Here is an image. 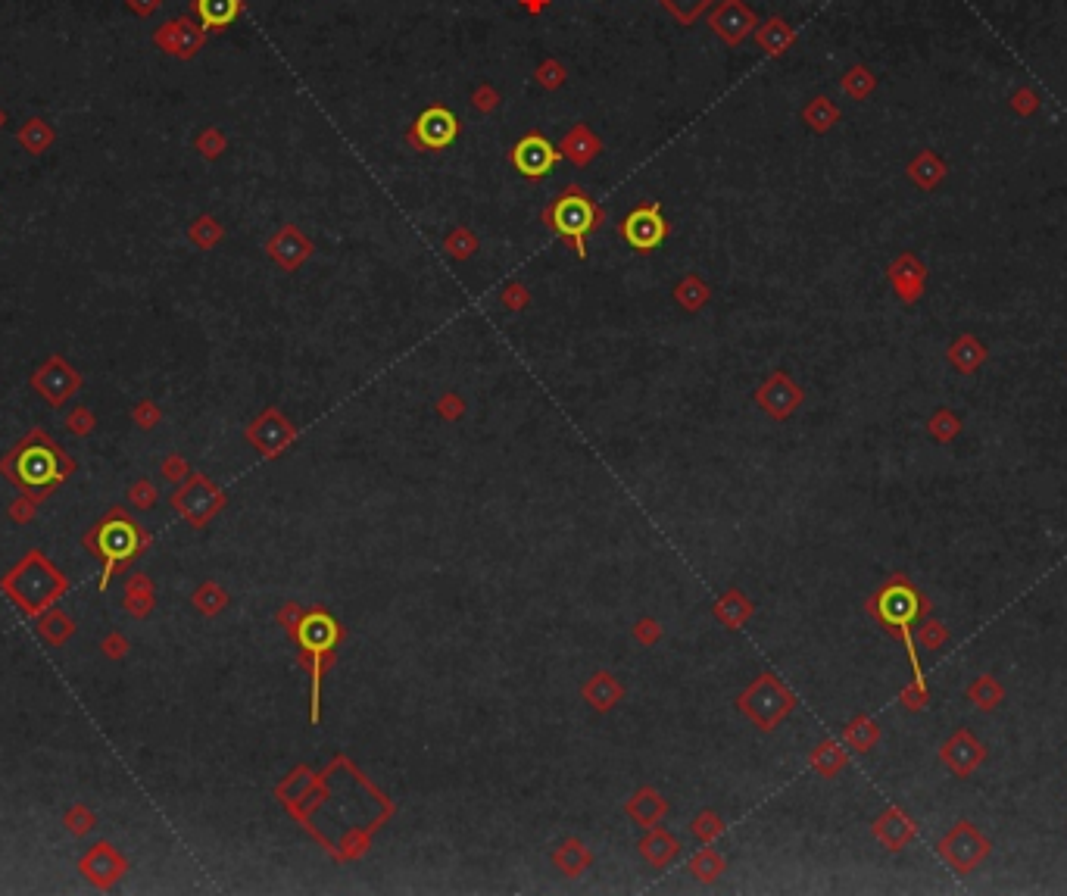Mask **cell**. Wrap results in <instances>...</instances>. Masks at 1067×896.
<instances>
[{
  "label": "cell",
  "instance_id": "1",
  "mask_svg": "<svg viewBox=\"0 0 1067 896\" xmlns=\"http://www.w3.org/2000/svg\"><path fill=\"white\" fill-rule=\"evenodd\" d=\"M78 472L72 453L63 450L57 438H50L44 428L25 431L22 438L0 456V475H4L19 494H29L44 503L57 494L63 484Z\"/></svg>",
  "mask_w": 1067,
  "mask_h": 896
},
{
  "label": "cell",
  "instance_id": "2",
  "mask_svg": "<svg viewBox=\"0 0 1067 896\" xmlns=\"http://www.w3.org/2000/svg\"><path fill=\"white\" fill-rule=\"evenodd\" d=\"M150 531L132 516L128 506H110L103 516L85 531L82 547L91 559L100 562V591H110L116 575L128 572L150 547Z\"/></svg>",
  "mask_w": 1067,
  "mask_h": 896
},
{
  "label": "cell",
  "instance_id": "3",
  "mask_svg": "<svg viewBox=\"0 0 1067 896\" xmlns=\"http://www.w3.org/2000/svg\"><path fill=\"white\" fill-rule=\"evenodd\" d=\"M69 578L44 550H25L19 562L0 575V591L22 612L25 619H38L41 612L57 606L69 594Z\"/></svg>",
  "mask_w": 1067,
  "mask_h": 896
},
{
  "label": "cell",
  "instance_id": "4",
  "mask_svg": "<svg viewBox=\"0 0 1067 896\" xmlns=\"http://www.w3.org/2000/svg\"><path fill=\"white\" fill-rule=\"evenodd\" d=\"M930 609H933L930 600H927L905 575H893V578L871 597V603H868V612L883 625V631H890L893 637L902 640L905 656H908V662H912L915 687H921L924 694H930V687H927V678H924V669H921V659H918V650H915L912 631H915V625H918L924 616H930Z\"/></svg>",
  "mask_w": 1067,
  "mask_h": 896
},
{
  "label": "cell",
  "instance_id": "5",
  "mask_svg": "<svg viewBox=\"0 0 1067 896\" xmlns=\"http://www.w3.org/2000/svg\"><path fill=\"white\" fill-rule=\"evenodd\" d=\"M225 500H228L225 491L216 488V484L206 478L203 472H191V475L172 491L169 506H172L191 528H203V525H210V519L216 516V512L225 509Z\"/></svg>",
  "mask_w": 1067,
  "mask_h": 896
},
{
  "label": "cell",
  "instance_id": "6",
  "mask_svg": "<svg viewBox=\"0 0 1067 896\" xmlns=\"http://www.w3.org/2000/svg\"><path fill=\"white\" fill-rule=\"evenodd\" d=\"M936 853L952 868L955 875H971L993 853V843L977 825L971 822H955L946 837L936 843Z\"/></svg>",
  "mask_w": 1067,
  "mask_h": 896
},
{
  "label": "cell",
  "instance_id": "7",
  "mask_svg": "<svg viewBox=\"0 0 1067 896\" xmlns=\"http://www.w3.org/2000/svg\"><path fill=\"white\" fill-rule=\"evenodd\" d=\"M546 222H550L553 232L575 241L578 256H587L584 235L593 232L596 222H600V210L593 207V200L587 194H581L578 188H568L562 197L553 200V207L546 210Z\"/></svg>",
  "mask_w": 1067,
  "mask_h": 896
},
{
  "label": "cell",
  "instance_id": "8",
  "mask_svg": "<svg viewBox=\"0 0 1067 896\" xmlns=\"http://www.w3.org/2000/svg\"><path fill=\"white\" fill-rule=\"evenodd\" d=\"M29 384L50 409H63L78 391L85 388V375L78 372L63 353H50L47 360L32 372Z\"/></svg>",
  "mask_w": 1067,
  "mask_h": 896
},
{
  "label": "cell",
  "instance_id": "9",
  "mask_svg": "<svg viewBox=\"0 0 1067 896\" xmlns=\"http://www.w3.org/2000/svg\"><path fill=\"white\" fill-rule=\"evenodd\" d=\"M297 644L303 653L312 659V719H319V681H322V656L334 650L337 640V622L325 612H309L294 628Z\"/></svg>",
  "mask_w": 1067,
  "mask_h": 896
},
{
  "label": "cell",
  "instance_id": "10",
  "mask_svg": "<svg viewBox=\"0 0 1067 896\" xmlns=\"http://www.w3.org/2000/svg\"><path fill=\"white\" fill-rule=\"evenodd\" d=\"M75 868L91 887L107 893L128 875V859H125V853L116 847L113 840H97L82 856H78Z\"/></svg>",
  "mask_w": 1067,
  "mask_h": 896
},
{
  "label": "cell",
  "instance_id": "11",
  "mask_svg": "<svg viewBox=\"0 0 1067 896\" xmlns=\"http://www.w3.org/2000/svg\"><path fill=\"white\" fill-rule=\"evenodd\" d=\"M206 44V29L191 16H175L153 29V47L175 60H194Z\"/></svg>",
  "mask_w": 1067,
  "mask_h": 896
},
{
  "label": "cell",
  "instance_id": "12",
  "mask_svg": "<svg viewBox=\"0 0 1067 896\" xmlns=\"http://www.w3.org/2000/svg\"><path fill=\"white\" fill-rule=\"evenodd\" d=\"M743 706L762 728H774L793 709V694L774 675H762L749 687V694L743 697Z\"/></svg>",
  "mask_w": 1067,
  "mask_h": 896
},
{
  "label": "cell",
  "instance_id": "13",
  "mask_svg": "<svg viewBox=\"0 0 1067 896\" xmlns=\"http://www.w3.org/2000/svg\"><path fill=\"white\" fill-rule=\"evenodd\" d=\"M940 762L955 778H971L986 762V747L980 744V737L971 728H958L940 747Z\"/></svg>",
  "mask_w": 1067,
  "mask_h": 896
},
{
  "label": "cell",
  "instance_id": "14",
  "mask_svg": "<svg viewBox=\"0 0 1067 896\" xmlns=\"http://www.w3.org/2000/svg\"><path fill=\"white\" fill-rule=\"evenodd\" d=\"M247 441L263 456H278L294 441V425L284 419L278 409H266L263 416L247 425Z\"/></svg>",
  "mask_w": 1067,
  "mask_h": 896
},
{
  "label": "cell",
  "instance_id": "15",
  "mask_svg": "<svg viewBox=\"0 0 1067 896\" xmlns=\"http://www.w3.org/2000/svg\"><path fill=\"white\" fill-rule=\"evenodd\" d=\"M621 232H624V241H628L634 250L649 253V250H656L665 241L668 228H665L662 210L656 207V203H649V207H640V210H634L628 219H624Z\"/></svg>",
  "mask_w": 1067,
  "mask_h": 896
},
{
  "label": "cell",
  "instance_id": "16",
  "mask_svg": "<svg viewBox=\"0 0 1067 896\" xmlns=\"http://www.w3.org/2000/svg\"><path fill=\"white\" fill-rule=\"evenodd\" d=\"M456 135H459L456 116L450 110H444V107H431V110H425L419 116V122H415L409 141L415 147H422V150H440V147L453 144Z\"/></svg>",
  "mask_w": 1067,
  "mask_h": 896
},
{
  "label": "cell",
  "instance_id": "17",
  "mask_svg": "<svg viewBox=\"0 0 1067 896\" xmlns=\"http://www.w3.org/2000/svg\"><path fill=\"white\" fill-rule=\"evenodd\" d=\"M556 160H559V150L543 135H528V138L518 141L515 150H512L515 169L522 175H528V178H543L546 172L556 166Z\"/></svg>",
  "mask_w": 1067,
  "mask_h": 896
},
{
  "label": "cell",
  "instance_id": "18",
  "mask_svg": "<svg viewBox=\"0 0 1067 896\" xmlns=\"http://www.w3.org/2000/svg\"><path fill=\"white\" fill-rule=\"evenodd\" d=\"M890 285L899 294L905 306H912L924 297L927 288V266L918 260L915 253H902L899 260L890 263Z\"/></svg>",
  "mask_w": 1067,
  "mask_h": 896
},
{
  "label": "cell",
  "instance_id": "19",
  "mask_svg": "<svg viewBox=\"0 0 1067 896\" xmlns=\"http://www.w3.org/2000/svg\"><path fill=\"white\" fill-rule=\"evenodd\" d=\"M915 834H918L915 818L908 815L902 806H890V809L883 812V815L877 818V822H874V837H877V840H880L883 847H887L890 853L905 850L908 843L915 840Z\"/></svg>",
  "mask_w": 1067,
  "mask_h": 896
},
{
  "label": "cell",
  "instance_id": "20",
  "mask_svg": "<svg viewBox=\"0 0 1067 896\" xmlns=\"http://www.w3.org/2000/svg\"><path fill=\"white\" fill-rule=\"evenodd\" d=\"M759 403L768 409L774 419H787L793 409L802 403V391L796 388V384H793L787 375L777 372V375L765 384V388L759 391Z\"/></svg>",
  "mask_w": 1067,
  "mask_h": 896
},
{
  "label": "cell",
  "instance_id": "21",
  "mask_svg": "<svg viewBox=\"0 0 1067 896\" xmlns=\"http://www.w3.org/2000/svg\"><path fill=\"white\" fill-rule=\"evenodd\" d=\"M122 609H125L132 619H138V622H144V619L153 616V609H156V584H153L150 575H141V572L128 575L125 594H122Z\"/></svg>",
  "mask_w": 1067,
  "mask_h": 896
},
{
  "label": "cell",
  "instance_id": "22",
  "mask_svg": "<svg viewBox=\"0 0 1067 896\" xmlns=\"http://www.w3.org/2000/svg\"><path fill=\"white\" fill-rule=\"evenodd\" d=\"M266 250H269V256H272V260L278 263V266H284V269H297L303 260H306V256H309V244L303 241V235L297 232V228L294 225H284L281 228V232L266 244Z\"/></svg>",
  "mask_w": 1067,
  "mask_h": 896
},
{
  "label": "cell",
  "instance_id": "23",
  "mask_svg": "<svg viewBox=\"0 0 1067 896\" xmlns=\"http://www.w3.org/2000/svg\"><path fill=\"white\" fill-rule=\"evenodd\" d=\"M191 13L206 32H222L241 16V0H191Z\"/></svg>",
  "mask_w": 1067,
  "mask_h": 896
},
{
  "label": "cell",
  "instance_id": "24",
  "mask_svg": "<svg viewBox=\"0 0 1067 896\" xmlns=\"http://www.w3.org/2000/svg\"><path fill=\"white\" fill-rule=\"evenodd\" d=\"M16 144L29 153V157H44V153L57 144V128L44 116H29L16 128Z\"/></svg>",
  "mask_w": 1067,
  "mask_h": 896
},
{
  "label": "cell",
  "instance_id": "25",
  "mask_svg": "<svg viewBox=\"0 0 1067 896\" xmlns=\"http://www.w3.org/2000/svg\"><path fill=\"white\" fill-rule=\"evenodd\" d=\"M75 631H78L75 619L69 616V612L57 609V606H50L47 612H41V616L35 619V634L44 640L47 647H66L69 640L75 637Z\"/></svg>",
  "mask_w": 1067,
  "mask_h": 896
},
{
  "label": "cell",
  "instance_id": "26",
  "mask_svg": "<svg viewBox=\"0 0 1067 896\" xmlns=\"http://www.w3.org/2000/svg\"><path fill=\"white\" fill-rule=\"evenodd\" d=\"M949 175V166L940 160V153L936 150H921L918 157L908 163V178H912V185H918L921 191H936Z\"/></svg>",
  "mask_w": 1067,
  "mask_h": 896
},
{
  "label": "cell",
  "instance_id": "27",
  "mask_svg": "<svg viewBox=\"0 0 1067 896\" xmlns=\"http://www.w3.org/2000/svg\"><path fill=\"white\" fill-rule=\"evenodd\" d=\"M946 356H949V363H952L961 375H974V372L986 363L990 350H986V344H983L980 338H974V335H958V338L949 344Z\"/></svg>",
  "mask_w": 1067,
  "mask_h": 896
},
{
  "label": "cell",
  "instance_id": "28",
  "mask_svg": "<svg viewBox=\"0 0 1067 896\" xmlns=\"http://www.w3.org/2000/svg\"><path fill=\"white\" fill-rule=\"evenodd\" d=\"M965 697H968L980 712H996V709L1005 703V687H1002V681H999L996 675H977V678L968 684Z\"/></svg>",
  "mask_w": 1067,
  "mask_h": 896
},
{
  "label": "cell",
  "instance_id": "29",
  "mask_svg": "<svg viewBox=\"0 0 1067 896\" xmlns=\"http://www.w3.org/2000/svg\"><path fill=\"white\" fill-rule=\"evenodd\" d=\"M843 740H846V744H849L855 753H868V750L877 747L880 725H877L874 719H868V715H855V719H852V722L846 725V731H843Z\"/></svg>",
  "mask_w": 1067,
  "mask_h": 896
},
{
  "label": "cell",
  "instance_id": "30",
  "mask_svg": "<svg viewBox=\"0 0 1067 896\" xmlns=\"http://www.w3.org/2000/svg\"><path fill=\"white\" fill-rule=\"evenodd\" d=\"M222 238H225V228H222V222H219L216 216H210V213L197 216V219L188 225V241H191L194 247H200V250H213Z\"/></svg>",
  "mask_w": 1067,
  "mask_h": 896
},
{
  "label": "cell",
  "instance_id": "31",
  "mask_svg": "<svg viewBox=\"0 0 1067 896\" xmlns=\"http://www.w3.org/2000/svg\"><path fill=\"white\" fill-rule=\"evenodd\" d=\"M191 603H194V609L200 612V616L213 619V616H219V612L228 606V594L222 591L216 581H203L197 591L191 594Z\"/></svg>",
  "mask_w": 1067,
  "mask_h": 896
},
{
  "label": "cell",
  "instance_id": "32",
  "mask_svg": "<svg viewBox=\"0 0 1067 896\" xmlns=\"http://www.w3.org/2000/svg\"><path fill=\"white\" fill-rule=\"evenodd\" d=\"M927 434L936 444H952L961 434V419L952 413V409H936V413L927 419Z\"/></svg>",
  "mask_w": 1067,
  "mask_h": 896
},
{
  "label": "cell",
  "instance_id": "33",
  "mask_svg": "<svg viewBox=\"0 0 1067 896\" xmlns=\"http://www.w3.org/2000/svg\"><path fill=\"white\" fill-rule=\"evenodd\" d=\"M63 828H66V834H72V837H88V834L97 828V812H94L88 803H72V806L63 812Z\"/></svg>",
  "mask_w": 1067,
  "mask_h": 896
},
{
  "label": "cell",
  "instance_id": "34",
  "mask_svg": "<svg viewBox=\"0 0 1067 896\" xmlns=\"http://www.w3.org/2000/svg\"><path fill=\"white\" fill-rule=\"evenodd\" d=\"M812 765L824 778H834L840 768L846 765V750H840L837 740H824V744L812 753Z\"/></svg>",
  "mask_w": 1067,
  "mask_h": 896
},
{
  "label": "cell",
  "instance_id": "35",
  "mask_svg": "<svg viewBox=\"0 0 1067 896\" xmlns=\"http://www.w3.org/2000/svg\"><path fill=\"white\" fill-rule=\"evenodd\" d=\"M125 500L135 512H150L156 506V500H160V488H156L150 478H135L132 484H128Z\"/></svg>",
  "mask_w": 1067,
  "mask_h": 896
},
{
  "label": "cell",
  "instance_id": "36",
  "mask_svg": "<svg viewBox=\"0 0 1067 896\" xmlns=\"http://www.w3.org/2000/svg\"><path fill=\"white\" fill-rule=\"evenodd\" d=\"M66 431L72 434V438H91V434L97 431L94 409L85 406V403L72 406V413H66Z\"/></svg>",
  "mask_w": 1067,
  "mask_h": 896
},
{
  "label": "cell",
  "instance_id": "37",
  "mask_svg": "<svg viewBox=\"0 0 1067 896\" xmlns=\"http://www.w3.org/2000/svg\"><path fill=\"white\" fill-rule=\"evenodd\" d=\"M837 119H840V110L830 104L827 97H815L809 104V110H805V122H809L815 132H827V128L834 125Z\"/></svg>",
  "mask_w": 1067,
  "mask_h": 896
},
{
  "label": "cell",
  "instance_id": "38",
  "mask_svg": "<svg viewBox=\"0 0 1067 896\" xmlns=\"http://www.w3.org/2000/svg\"><path fill=\"white\" fill-rule=\"evenodd\" d=\"M225 147H228L225 135L219 132V128H213V125H206L203 132H197V138H194V150L200 153L203 160H219L222 153H225Z\"/></svg>",
  "mask_w": 1067,
  "mask_h": 896
},
{
  "label": "cell",
  "instance_id": "39",
  "mask_svg": "<svg viewBox=\"0 0 1067 896\" xmlns=\"http://www.w3.org/2000/svg\"><path fill=\"white\" fill-rule=\"evenodd\" d=\"M565 150H568V157L575 160V163H587V160L593 157V153L600 150V144H596V141H593V135H590L587 128L581 125V128H575V132L568 135Z\"/></svg>",
  "mask_w": 1067,
  "mask_h": 896
},
{
  "label": "cell",
  "instance_id": "40",
  "mask_svg": "<svg viewBox=\"0 0 1067 896\" xmlns=\"http://www.w3.org/2000/svg\"><path fill=\"white\" fill-rule=\"evenodd\" d=\"M618 694H621V690H618V684H615L609 675H596V678L587 684V697H590V703H593L596 709H609V706L618 700Z\"/></svg>",
  "mask_w": 1067,
  "mask_h": 896
},
{
  "label": "cell",
  "instance_id": "41",
  "mask_svg": "<svg viewBox=\"0 0 1067 896\" xmlns=\"http://www.w3.org/2000/svg\"><path fill=\"white\" fill-rule=\"evenodd\" d=\"M874 85H877V79L871 75V69H865V66H852V69L843 75V88H846V94H852L855 100L868 97V94L874 91Z\"/></svg>",
  "mask_w": 1067,
  "mask_h": 896
},
{
  "label": "cell",
  "instance_id": "42",
  "mask_svg": "<svg viewBox=\"0 0 1067 896\" xmlns=\"http://www.w3.org/2000/svg\"><path fill=\"white\" fill-rule=\"evenodd\" d=\"M662 812H665V803L656 797V793H640V797L631 803V815L637 818V822H643V825H653Z\"/></svg>",
  "mask_w": 1067,
  "mask_h": 896
},
{
  "label": "cell",
  "instance_id": "43",
  "mask_svg": "<svg viewBox=\"0 0 1067 896\" xmlns=\"http://www.w3.org/2000/svg\"><path fill=\"white\" fill-rule=\"evenodd\" d=\"M38 500L35 497H29V494H19L16 500H10V506H7V516H10V522L13 525H32L35 519H38Z\"/></svg>",
  "mask_w": 1067,
  "mask_h": 896
},
{
  "label": "cell",
  "instance_id": "44",
  "mask_svg": "<svg viewBox=\"0 0 1067 896\" xmlns=\"http://www.w3.org/2000/svg\"><path fill=\"white\" fill-rule=\"evenodd\" d=\"M132 422H135L141 431H153L156 425L163 422L160 403H156V400H138V403L132 406Z\"/></svg>",
  "mask_w": 1067,
  "mask_h": 896
},
{
  "label": "cell",
  "instance_id": "45",
  "mask_svg": "<svg viewBox=\"0 0 1067 896\" xmlns=\"http://www.w3.org/2000/svg\"><path fill=\"white\" fill-rule=\"evenodd\" d=\"M946 640H949V628H946L940 619H930V616L921 619V644H924L927 650L946 647Z\"/></svg>",
  "mask_w": 1067,
  "mask_h": 896
},
{
  "label": "cell",
  "instance_id": "46",
  "mask_svg": "<svg viewBox=\"0 0 1067 896\" xmlns=\"http://www.w3.org/2000/svg\"><path fill=\"white\" fill-rule=\"evenodd\" d=\"M790 41H793V32L780 19L768 22V29L762 32V44L768 47V54H780V50H784Z\"/></svg>",
  "mask_w": 1067,
  "mask_h": 896
},
{
  "label": "cell",
  "instance_id": "47",
  "mask_svg": "<svg viewBox=\"0 0 1067 896\" xmlns=\"http://www.w3.org/2000/svg\"><path fill=\"white\" fill-rule=\"evenodd\" d=\"M643 853L653 859L656 865H662V862H668L674 853H678V847H674V840L668 834H653L643 843Z\"/></svg>",
  "mask_w": 1067,
  "mask_h": 896
},
{
  "label": "cell",
  "instance_id": "48",
  "mask_svg": "<svg viewBox=\"0 0 1067 896\" xmlns=\"http://www.w3.org/2000/svg\"><path fill=\"white\" fill-rule=\"evenodd\" d=\"M160 475H163L169 484H181V481L191 475V466H188V459L181 456V453H172V456H166L163 463H160Z\"/></svg>",
  "mask_w": 1067,
  "mask_h": 896
},
{
  "label": "cell",
  "instance_id": "49",
  "mask_svg": "<svg viewBox=\"0 0 1067 896\" xmlns=\"http://www.w3.org/2000/svg\"><path fill=\"white\" fill-rule=\"evenodd\" d=\"M128 647H132V644H128V637L122 631H107V634H103V640H100V653L107 659H113V662L125 659Z\"/></svg>",
  "mask_w": 1067,
  "mask_h": 896
},
{
  "label": "cell",
  "instance_id": "50",
  "mask_svg": "<svg viewBox=\"0 0 1067 896\" xmlns=\"http://www.w3.org/2000/svg\"><path fill=\"white\" fill-rule=\"evenodd\" d=\"M1039 107H1043V100H1039V94H1036V91H1030V88H1018V91L1011 94V110H1014V113H1021V116H1033Z\"/></svg>",
  "mask_w": 1067,
  "mask_h": 896
},
{
  "label": "cell",
  "instance_id": "51",
  "mask_svg": "<svg viewBox=\"0 0 1067 896\" xmlns=\"http://www.w3.org/2000/svg\"><path fill=\"white\" fill-rule=\"evenodd\" d=\"M678 297H681V303H687V306H690V310H696V306H699L702 300H706V291H702V285H699L696 278H690L687 285H681V288H678Z\"/></svg>",
  "mask_w": 1067,
  "mask_h": 896
},
{
  "label": "cell",
  "instance_id": "52",
  "mask_svg": "<svg viewBox=\"0 0 1067 896\" xmlns=\"http://www.w3.org/2000/svg\"><path fill=\"white\" fill-rule=\"evenodd\" d=\"M902 703H905V709H912V712H918V709H927V703H930V694H924V690L921 687H905L902 690Z\"/></svg>",
  "mask_w": 1067,
  "mask_h": 896
},
{
  "label": "cell",
  "instance_id": "53",
  "mask_svg": "<svg viewBox=\"0 0 1067 896\" xmlns=\"http://www.w3.org/2000/svg\"><path fill=\"white\" fill-rule=\"evenodd\" d=\"M693 872H696L699 878H715V875L721 872V859H715V856H709V853H702V859L693 862Z\"/></svg>",
  "mask_w": 1067,
  "mask_h": 896
},
{
  "label": "cell",
  "instance_id": "54",
  "mask_svg": "<svg viewBox=\"0 0 1067 896\" xmlns=\"http://www.w3.org/2000/svg\"><path fill=\"white\" fill-rule=\"evenodd\" d=\"M125 7H128V10H132L135 16L147 19V16H153L156 10H160V7H163V0H125Z\"/></svg>",
  "mask_w": 1067,
  "mask_h": 896
},
{
  "label": "cell",
  "instance_id": "55",
  "mask_svg": "<svg viewBox=\"0 0 1067 896\" xmlns=\"http://www.w3.org/2000/svg\"><path fill=\"white\" fill-rule=\"evenodd\" d=\"M447 247H450V253L453 256H468V253H472L475 250V244H472V238H468L465 232H456L450 241H447Z\"/></svg>",
  "mask_w": 1067,
  "mask_h": 896
},
{
  "label": "cell",
  "instance_id": "56",
  "mask_svg": "<svg viewBox=\"0 0 1067 896\" xmlns=\"http://www.w3.org/2000/svg\"><path fill=\"white\" fill-rule=\"evenodd\" d=\"M475 104H478L481 110H484V107H493V94H490V91H478V94H475Z\"/></svg>",
  "mask_w": 1067,
  "mask_h": 896
},
{
  "label": "cell",
  "instance_id": "57",
  "mask_svg": "<svg viewBox=\"0 0 1067 896\" xmlns=\"http://www.w3.org/2000/svg\"><path fill=\"white\" fill-rule=\"evenodd\" d=\"M518 297H522V294H518V291H506V294H503L506 306H522V300H518Z\"/></svg>",
  "mask_w": 1067,
  "mask_h": 896
},
{
  "label": "cell",
  "instance_id": "58",
  "mask_svg": "<svg viewBox=\"0 0 1067 896\" xmlns=\"http://www.w3.org/2000/svg\"><path fill=\"white\" fill-rule=\"evenodd\" d=\"M4 125H7V110L0 107V132H4Z\"/></svg>",
  "mask_w": 1067,
  "mask_h": 896
}]
</instances>
